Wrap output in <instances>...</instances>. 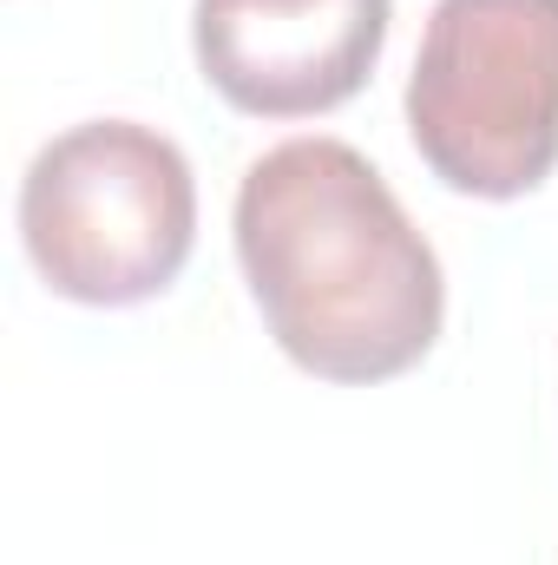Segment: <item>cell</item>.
<instances>
[{
	"mask_svg": "<svg viewBox=\"0 0 558 565\" xmlns=\"http://www.w3.org/2000/svg\"><path fill=\"white\" fill-rule=\"evenodd\" d=\"M230 231L264 329L302 375L375 388L440 342V257L355 145H270L237 184Z\"/></svg>",
	"mask_w": 558,
	"mask_h": 565,
	"instance_id": "obj_1",
	"label": "cell"
},
{
	"mask_svg": "<svg viewBox=\"0 0 558 565\" xmlns=\"http://www.w3.org/2000/svg\"><path fill=\"white\" fill-rule=\"evenodd\" d=\"M20 244L40 282L86 309L164 296L197 244L191 158L139 119H86L33 151Z\"/></svg>",
	"mask_w": 558,
	"mask_h": 565,
	"instance_id": "obj_2",
	"label": "cell"
},
{
	"mask_svg": "<svg viewBox=\"0 0 558 565\" xmlns=\"http://www.w3.org/2000/svg\"><path fill=\"white\" fill-rule=\"evenodd\" d=\"M408 139L460 198H526L558 164V0H433Z\"/></svg>",
	"mask_w": 558,
	"mask_h": 565,
	"instance_id": "obj_3",
	"label": "cell"
},
{
	"mask_svg": "<svg viewBox=\"0 0 558 565\" xmlns=\"http://www.w3.org/2000/svg\"><path fill=\"white\" fill-rule=\"evenodd\" d=\"M395 0H197L191 46L204 86L250 119L348 106L388 46Z\"/></svg>",
	"mask_w": 558,
	"mask_h": 565,
	"instance_id": "obj_4",
	"label": "cell"
}]
</instances>
